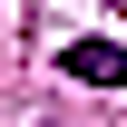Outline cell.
<instances>
[{
  "mask_svg": "<svg viewBox=\"0 0 127 127\" xmlns=\"http://www.w3.org/2000/svg\"><path fill=\"white\" fill-rule=\"evenodd\" d=\"M59 68H68V78H88V88H117V39H78Z\"/></svg>",
  "mask_w": 127,
  "mask_h": 127,
  "instance_id": "obj_1",
  "label": "cell"
}]
</instances>
